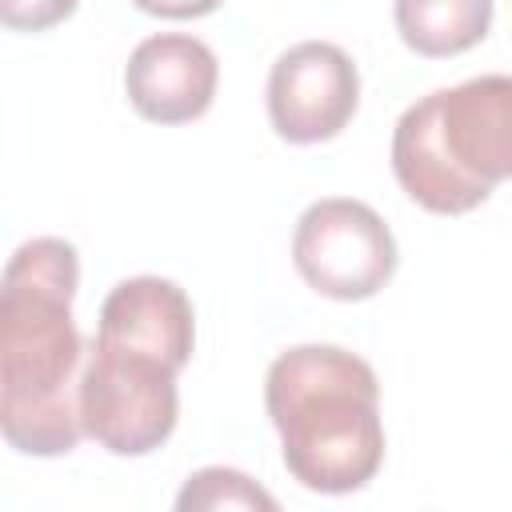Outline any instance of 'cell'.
<instances>
[{
	"label": "cell",
	"mask_w": 512,
	"mask_h": 512,
	"mask_svg": "<svg viewBox=\"0 0 512 512\" xmlns=\"http://www.w3.org/2000/svg\"><path fill=\"white\" fill-rule=\"evenodd\" d=\"M76 248L60 236L20 244L0 292V428L24 456H64L80 444L84 340L72 320Z\"/></svg>",
	"instance_id": "6da1fadb"
},
{
	"label": "cell",
	"mask_w": 512,
	"mask_h": 512,
	"mask_svg": "<svg viewBox=\"0 0 512 512\" xmlns=\"http://www.w3.org/2000/svg\"><path fill=\"white\" fill-rule=\"evenodd\" d=\"M264 404L284 468L312 492L344 496L384 464L380 384L368 360L336 344H300L272 360Z\"/></svg>",
	"instance_id": "7a4b0ae2"
},
{
	"label": "cell",
	"mask_w": 512,
	"mask_h": 512,
	"mask_svg": "<svg viewBox=\"0 0 512 512\" xmlns=\"http://www.w3.org/2000/svg\"><path fill=\"white\" fill-rule=\"evenodd\" d=\"M176 372L168 360L92 336L80 368V424L112 456L156 452L180 416Z\"/></svg>",
	"instance_id": "3957f363"
},
{
	"label": "cell",
	"mask_w": 512,
	"mask_h": 512,
	"mask_svg": "<svg viewBox=\"0 0 512 512\" xmlns=\"http://www.w3.org/2000/svg\"><path fill=\"white\" fill-rule=\"evenodd\" d=\"M292 260L312 292L328 300H368L396 272V240L364 200L324 196L296 220Z\"/></svg>",
	"instance_id": "277c9868"
},
{
	"label": "cell",
	"mask_w": 512,
	"mask_h": 512,
	"mask_svg": "<svg viewBox=\"0 0 512 512\" xmlns=\"http://www.w3.org/2000/svg\"><path fill=\"white\" fill-rule=\"evenodd\" d=\"M360 104L352 56L328 40L292 44L268 72V120L288 144H320L344 132Z\"/></svg>",
	"instance_id": "5b68a950"
},
{
	"label": "cell",
	"mask_w": 512,
	"mask_h": 512,
	"mask_svg": "<svg viewBox=\"0 0 512 512\" xmlns=\"http://www.w3.org/2000/svg\"><path fill=\"white\" fill-rule=\"evenodd\" d=\"M220 80L216 52L184 32H160L132 48L124 64L128 104L152 124H188L212 108Z\"/></svg>",
	"instance_id": "8992f818"
},
{
	"label": "cell",
	"mask_w": 512,
	"mask_h": 512,
	"mask_svg": "<svg viewBox=\"0 0 512 512\" xmlns=\"http://www.w3.org/2000/svg\"><path fill=\"white\" fill-rule=\"evenodd\" d=\"M436 124L452 164L492 196L512 180V76H476L436 92Z\"/></svg>",
	"instance_id": "52a82bcc"
},
{
	"label": "cell",
	"mask_w": 512,
	"mask_h": 512,
	"mask_svg": "<svg viewBox=\"0 0 512 512\" xmlns=\"http://www.w3.org/2000/svg\"><path fill=\"white\" fill-rule=\"evenodd\" d=\"M96 336L152 352V356L168 360L172 368H184L192 356V344H196L192 300L180 284H172L164 276L120 280L104 296Z\"/></svg>",
	"instance_id": "ba28073f"
},
{
	"label": "cell",
	"mask_w": 512,
	"mask_h": 512,
	"mask_svg": "<svg viewBox=\"0 0 512 512\" xmlns=\"http://www.w3.org/2000/svg\"><path fill=\"white\" fill-rule=\"evenodd\" d=\"M392 172L400 188L436 216H460L488 200L484 188H476L448 156L436 124V92L404 108L392 132Z\"/></svg>",
	"instance_id": "9c48e42d"
},
{
	"label": "cell",
	"mask_w": 512,
	"mask_h": 512,
	"mask_svg": "<svg viewBox=\"0 0 512 512\" xmlns=\"http://www.w3.org/2000/svg\"><path fill=\"white\" fill-rule=\"evenodd\" d=\"M492 28V0H396V32L416 56H456Z\"/></svg>",
	"instance_id": "30bf717a"
},
{
	"label": "cell",
	"mask_w": 512,
	"mask_h": 512,
	"mask_svg": "<svg viewBox=\"0 0 512 512\" xmlns=\"http://www.w3.org/2000/svg\"><path fill=\"white\" fill-rule=\"evenodd\" d=\"M180 512H216V508H260V512H276V496H268L256 480H248L236 468H200L196 476H188V484L176 496Z\"/></svg>",
	"instance_id": "8fae6325"
},
{
	"label": "cell",
	"mask_w": 512,
	"mask_h": 512,
	"mask_svg": "<svg viewBox=\"0 0 512 512\" xmlns=\"http://www.w3.org/2000/svg\"><path fill=\"white\" fill-rule=\"evenodd\" d=\"M80 0H0V20L16 32H44L76 12Z\"/></svg>",
	"instance_id": "7c38bea8"
},
{
	"label": "cell",
	"mask_w": 512,
	"mask_h": 512,
	"mask_svg": "<svg viewBox=\"0 0 512 512\" xmlns=\"http://www.w3.org/2000/svg\"><path fill=\"white\" fill-rule=\"evenodd\" d=\"M140 12L148 16H164V20H196V16H208L216 12L224 0H132Z\"/></svg>",
	"instance_id": "4fadbf2b"
}]
</instances>
